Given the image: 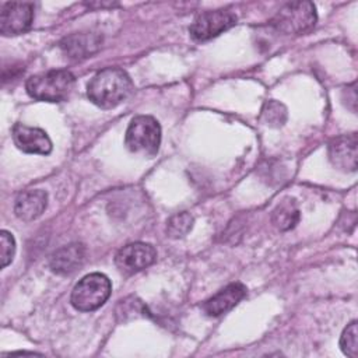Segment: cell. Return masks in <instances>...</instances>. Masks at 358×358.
<instances>
[{
  "label": "cell",
  "mask_w": 358,
  "mask_h": 358,
  "mask_svg": "<svg viewBox=\"0 0 358 358\" xmlns=\"http://www.w3.org/2000/svg\"><path fill=\"white\" fill-rule=\"evenodd\" d=\"M133 90L130 76L119 67L98 71L87 85V95L99 108L110 109L123 102Z\"/></svg>",
  "instance_id": "cell-1"
},
{
  "label": "cell",
  "mask_w": 358,
  "mask_h": 358,
  "mask_svg": "<svg viewBox=\"0 0 358 358\" xmlns=\"http://www.w3.org/2000/svg\"><path fill=\"white\" fill-rule=\"evenodd\" d=\"M76 78L69 70H49L32 76L25 83L28 95L36 101L45 102H62L74 88Z\"/></svg>",
  "instance_id": "cell-2"
},
{
  "label": "cell",
  "mask_w": 358,
  "mask_h": 358,
  "mask_svg": "<svg viewBox=\"0 0 358 358\" xmlns=\"http://www.w3.org/2000/svg\"><path fill=\"white\" fill-rule=\"evenodd\" d=\"M317 21L316 7L310 1H292L284 4L271 18V25L285 35L309 32Z\"/></svg>",
  "instance_id": "cell-3"
},
{
  "label": "cell",
  "mask_w": 358,
  "mask_h": 358,
  "mask_svg": "<svg viewBox=\"0 0 358 358\" xmlns=\"http://www.w3.org/2000/svg\"><path fill=\"white\" fill-rule=\"evenodd\" d=\"M124 144L136 154L155 155L161 144V126L150 115H138L131 119L124 134Z\"/></svg>",
  "instance_id": "cell-4"
},
{
  "label": "cell",
  "mask_w": 358,
  "mask_h": 358,
  "mask_svg": "<svg viewBox=\"0 0 358 358\" xmlns=\"http://www.w3.org/2000/svg\"><path fill=\"white\" fill-rule=\"evenodd\" d=\"M112 291L110 280L102 273L84 275L73 288L70 302L81 312H91L101 308Z\"/></svg>",
  "instance_id": "cell-5"
},
{
  "label": "cell",
  "mask_w": 358,
  "mask_h": 358,
  "mask_svg": "<svg viewBox=\"0 0 358 358\" xmlns=\"http://www.w3.org/2000/svg\"><path fill=\"white\" fill-rule=\"evenodd\" d=\"M236 20V15L231 10L204 11L193 20L189 32L194 41H208L232 28Z\"/></svg>",
  "instance_id": "cell-6"
},
{
  "label": "cell",
  "mask_w": 358,
  "mask_h": 358,
  "mask_svg": "<svg viewBox=\"0 0 358 358\" xmlns=\"http://www.w3.org/2000/svg\"><path fill=\"white\" fill-rule=\"evenodd\" d=\"M157 259V250L145 242H133L123 246L115 256V264L123 274L138 273L151 266Z\"/></svg>",
  "instance_id": "cell-7"
},
{
  "label": "cell",
  "mask_w": 358,
  "mask_h": 358,
  "mask_svg": "<svg viewBox=\"0 0 358 358\" xmlns=\"http://www.w3.org/2000/svg\"><path fill=\"white\" fill-rule=\"evenodd\" d=\"M34 21V4L28 1H7L1 4L0 32L6 36L29 29Z\"/></svg>",
  "instance_id": "cell-8"
},
{
  "label": "cell",
  "mask_w": 358,
  "mask_h": 358,
  "mask_svg": "<svg viewBox=\"0 0 358 358\" xmlns=\"http://www.w3.org/2000/svg\"><path fill=\"white\" fill-rule=\"evenodd\" d=\"M13 141L18 150L27 154L48 155L52 151V140L45 130L39 127L15 123L11 130Z\"/></svg>",
  "instance_id": "cell-9"
},
{
  "label": "cell",
  "mask_w": 358,
  "mask_h": 358,
  "mask_svg": "<svg viewBox=\"0 0 358 358\" xmlns=\"http://www.w3.org/2000/svg\"><path fill=\"white\" fill-rule=\"evenodd\" d=\"M357 134H341L334 137L329 144V159L334 168L343 172H354L357 169Z\"/></svg>",
  "instance_id": "cell-10"
},
{
  "label": "cell",
  "mask_w": 358,
  "mask_h": 358,
  "mask_svg": "<svg viewBox=\"0 0 358 358\" xmlns=\"http://www.w3.org/2000/svg\"><path fill=\"white\" fill-rule=\"evenodd\" d=\"M102 36L94 32H74L60 41L63 53L76 60L91 57L101 48Z\"/></svg>",
  "instance_id": "cell-11"
},
{
  "label": "cell",
  "mask_w": 358,
  "mask_h": 358,
  "mask_svg": "<svg viewBox=\"0 0 358 358\" xmlns=\"http://www.w3.org/2000/svg\"><path fill=\"white\" fill-rule=\"evenodd\" d=\"M85 248L81 243H69L56 249L49 257V266L53 273L67 275L83 266Z\"/></svg>",
  "instance_id": "cell-12"
},
{
  "label": "cell",
  "mask_w": 358,
  "mask_h": 358,
  "mask_svg": "<svg viewBox=\"0 0 358 358\" xmlns=\"http://www.w3.org/2000/svg\"><path fill=\"white\" fill-rule=\"evenodd\" d=\"M246 295V287L242 282H232L220 289L203 303V309L208 316H220L231 310Z\"/></svg>",
  "instance_id": "cell-13"
},
{
  "label": "cell",
  "mask_w": 358,
  "mask_h": 358,
  "mask_svg": "<svg viewBox=\"0 0 358 358\" xmlns=\"http://www.w3.org/2000/svg\"><path fill=\"white\" fill-rule=\"evenodd\" d=\"M48 206V193L42 189L21 192L14 203V213L22 221L38 218Z\"/></svg>",
  "instance_id": "cell-14"
},
{
  "label": "cell",
  "mask_w": 358,
  "mask_h": 358,
  "mask_svg": "<svg viewBox=\"0 0 358 358\" xmlns=\"http://www.w3.org/2000/svg\"><path fill=\"white\" fill-rule=\"evenodd\" d=\"M299 208L294 199H284L277 204L271 214V222L280 231H289L295 228L299 221Z\"/></svg>",
  "instance_id": "cell-15"
},
{
  "label": "cell",
  "mask_w": 358,
  "mask_h": 358,
  "mask_svg": "<svg viewBox=\"0 0 358 358\" xmlns=\"http://www.w3.org/2000/svg\"><path fill=\"white\" fill-rule=\"evenodd\" d=\"M260 119L264 124L270 127H280L287 120V108L284 106V103L275 99H270L264 103Z\"/></svg>",
  "instance_id": "cell-16"
},
{
  "label": "cell",
  "mask_w": 358,
  "mask_h": 358,
  "mask_svg": "<svg viewBox=\"0 0 358 358\" xmlns=\"http://www.w3.org/2000/svg\"><path fill=\"white\" fill-rule=\"evenodd\" d=\"M193 217L187 211L176 213L166 221V235L173 239L183 238L193 228Z\"/></svg>",
  "instance_id": "cell-17"
},
{
  "label": "cell",
  "mask_w": 358,
  "mask_h": 358,
  "mask_svg": "<svg viewBox=\"0 0 358 358\" xmlns=\"http://www.w3.org/2000/svg\"><path fill=\"white\" fill-rule=\"evenodd\" d=\"M358 330H357V320H352L347 324V327L343 330L340 337V347L341 351L351 357L357 358L358 355Z\"/></svg>",
  "instance_id": "cell-18"
},
{
  "label": "cell",
  "mask_w": 358,
  "mask_h": 358,
  "mask_svg": "<svg viewBox=\"0 0 358 358\" xmlns=\"http://www.w3.org/2000/svg\"><path fill=\"white\" fill-rule=\"evenodd\" d=\"M15 253V239L14 236L3 229L0 231V259H1V267L4 268L13 262Z\"/></svg>",
  "instance_id": "cell-19"
}]
</instances>
